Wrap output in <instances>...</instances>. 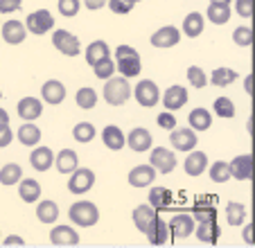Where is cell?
Wrapping results in <instances>:
<instances>
[{"label":"cell","mask_w":255,"mask_h":248,"mask_svg":"<svg viewBox=\"0 0 255 248\" xmlns=\"http://www.w3.org/2000/svg\"><path fill=\"white\" fill-rule=\"evenodd\" d=\"M113 61H116V70L122 77L131 79V77H138L142 72V61H140V54L135 48L131 45H118L116 52H113Z\"/></svg>","instance_id":"obj_1"},{"label":"cell","mask_w":255,"mask_h":248,"mask_svg":"<svg viewBox=\"0 0 255 248\" xmlns=\"http://www.w3.org/2000/svg\"><path fill=\"white\" fill-rule=\"evenodd\" d=\"M102 95H104L106 104L109 106H122L129 102L131 97V84L127 77H109L104 84V91H102Z\"/></svg>","instance_id":"obj_2"},{"label":"cell","mask_w":255,"mask_h":248,"mask_svg":"<svg viewBox=\"0 0 255 248\" xmlns=\"http://www.w3.org/2000/svg\"><path fill=\"white\" fill-rule=\"evenodd\" d=\"M68 217L79 228H93L100 221V208L95 203H91V201H77V203L70 205Z\"/></svg>","instance_id":"obj_3"},{"label":"cell","mask_w":255,"mask_h":248,"mask_svg":"<svg viewBox=\"0 0 255 248\" xmlns=\"http://www.w3.org/2000/svg\"><path fill=\"white\" fill-rule=\"evenodd\" d=\"M131 97H135L142 109H154L156 104L160 102V91L156 86V81L151 79H140L133 88H131Z\"/></svg>","instance_id":"obj_4"},{"label":"cell","mask_w":255,"mask_h":248,"mask_svg":"<svg viewBox=\"0 0 255 248\" xmlns=\"http://www.w3.org/2000/svg\"><path fill=\"white\" fill-rule=\"evenodd\" d=\"M149 151H151V153H149V165L156 169V174H172L174 167L178 165L174 149L151 147Z\"/></svg>","instance_id":"obj_5"},{"label":"cell","mask_w":255,"mask_h":248,"mask_svg":"<svg viewBox=\"0 0 255 248\" xmlns=\"http://www.w3.org/2000/svg\"><path fill=\"white\" fill-rule=\"evenodd\" d=\"M25 29L27 34H36V36H43V34L52 32L54 29V18L48 9H36L32 14H27L25 18Z\"/></svg>","instance_id":"obj_6"},{"label":"cell","mask_w":255,"mask_h":248,"mask_svg":"<svg viewBox=\"0 0 255 248\" xmlns=\"http://www.w3.org/2000/svg\"><path fill=\"white\" fill-rule=\"evenodd\" d=\"M52 45L63 54V57H77L82 52V41L68 29H54Z\"/></svg>","instance_id":"obj_7"},{"label":"cell","mask_w":255,"mask_h":248,"mask_svg":"<svg viewBox=\"0 0 255 248\" xmlns=\"http://www.w3.org/2000/svg\"><path fill=\"white\" fill-rule=\"evenodd\" d=\"M93 185H95V172L88 167H77L70 174V178H68V190H70V194H77V196L93 190Z\"/></svg>","instance_id":"obj_8"},{"label":"cell","mask_w":255,"mask_h":248,"mask_svg":"<svg viewBox=\"0 0 255 248\" xmlns=\"http://www.w3.org/2000/svg\"><path fill=\"white\" fill-rule=\"evenodd\" d=\"M194 221L192 215L188 212H181V215H174L172 221H167V228H169V239H188L190 235L194 233Z\"/></svg>","instance_id":"obj_9"},{"label":"cell","mask_w":255,"mask_h":248,"mask_svg":"<svg viewBox=\"0 0 255 248\" xmlns=\"http://www.w3.org/2000/svg\"><path fill=\"white\" fill-rule=\"evenodd\" d=\"M160 100H163V106L165 111H181L185 104H188L190 100V93L185 86H181V84H174V86H169L167 91L160 95Z\"/></svg>","instance_id":"obj_10"},{"label":"cell","mask_w":255,"mask_h":248,"mask_svg":"<svg viewBox=\"0 0 255 248\" xmlns=\"http://www.w3.org/2000/svg\"><path fill=\"white\" fill-rule=\"evenodd\" d=\"M151 45L158 50H167V48H174V45L181 43V29L174 27V25H163L160 29H156L151 34Z\"/></svg>","instance_id":"obj_11"},{"label":"cell","mask_w":255,"mask_h":248,"mask_svg":"<svg viewBox=\"0 0 255 248\" xmlns=\"http://www.w3.org/2000/svg\"><path fill=\"white\" fill-rule=\"evenodd\" d=\"M169 144H172V149H176V151H192L194 147H197V131H192L188 126V129H176L174 126L172 131H169Z\"/></svg>","instance_id":"obj_12"},{"label":"cell","mask_w":255,"mask_h":248,"mask_svg":"<svg viewBox=\"0 0 255 248\" xmlns=\"http://www.w3.org/2000/svg\"><path fill=\"white\" fill-rule=\"evenodd\" d=\"M131 219H133L135 228L144 235L147 230L151 228V226H154V221L158 219V210H156L154 205H149V203H142V205H138V208H133Z\"/></svg>","instance_id":"obj_13"},{"label":"cell","mask_w":255,"mask_h":248,"mask_svg":"<svg viewBox=\"0 0 255 248\" xmlns=\"http://www.w3.org/2000/svg\"><path fill=\"white\" fill-rule=\"evenodd\" d=\"M228 167H231V178L251 181L253 178V156L251 153H240V156H235L228 162Z\"/></svg>","instance_id":"obj_14"},{"label":"cell","mask_w":255,"mask_h":248,"mask_svg":"<svg viewBox=\"0 0 255 248\" xmlns=\"http://www.w3.org/2000/svg\"><path fill=\"white\" fill-rule=\"evenodd\" d=\"M127 144H129L131 151L144 153L154 147V138H151V133L144 129V126H135V129H131L129 135H127Z\"/></svg>","instance_id":"obj_15"},{"label":"cell","mask_w":255,"mask_h":248,"mask_svg":"<svg viewBox=\"0 0 255 248\" xmlns=\"http://www.w3.org/2000/svg\"><path fill=\"white\" fill-rule=\"evenodd\" d=\"M66 86H63V81H59V79H48L41 86V100L45 102V104H50V106H59V104H63V100H66Z\"/></svg>","instance_id":"obj_16"},{"label":"cell","mask_w":255,"mask_h":248,"mask_svg":"<svg viewBox=\"0 0 255 248\" xmlns=\"http://www.w3.org/2000/svg\"><path fill=\"white\" fill-rule=\"evenodd\" d=\"M0 34H2V41L9 45H20L27 38V29H25V23L20 20H5L0 25Z\"/></svg>","instance_id":"obj_17"},{"label":"cell","mask_w":255,"mask_h":248,"mask_svg":"<svg viewBox=\"0 0 255 248\" xmlns=\"http://www.w3.org/2000/svg\"><path fill=\"white\" fill-rule=\"evenodd\" d=\"M208 165H210V162H208V153L199 151V149L194 147L192 151H188V158H185V162H183V169H185L188 176L197 178V176H201V174L206 172Z\"/></svg>","instance_id":"obj_18"},{"label":"cell","mask_w":255,"mask_h":248,"mask_svg":"<svg viewBox=\"0 0 255 248\" xmlns=\"http://www.w3.org/2000/svg\"><path fill=\"white\" fill-rule=\"evenodd\" d=\"M16 111H18V118H23L25 122H34V120H39L41 115H43V102L27 95V97H23V100H18Z\"/></svg>","instance_id":"obj_19"},{"label":"cell","mask_w":255,"mask_h":248,"mask_svg":"<svg viewBox=\"0 0 255 248\" xmlns=\"http://www.w3.org/2000/svg\"><path fill=\"white\" fill-rule=\"evenodd\" d=\"M127 181L131 187H149L156 181V169L151 165H135V167H131Z\"/></svg>","instance_id":"obj_20"},{"label":"cell","mask_w":255,"mask_h":248,"mask_svg":"<svg viewBox=\"0 0 255 248\" xmlns=\"http://www.w3.org/2000/svg\"><path fill=\"white\" fill-rule=\"evenodd\" d=\"M102 142H104L106 149H111V151H120L127 144V135L118 124H106L104 129H102Z\"/></svg>","instance_id":"obj_21"},{"label":"cell","mask_w":255,"mask_h":248,"mask_svg":"<svg viewBox=\"0 0 255 248\" xmlns=\"http://www.w3.org/2000/svg\"><path fill=\"white\" fill-rule=\"evenodd\" d=\"M50 244L52 246H77L79 235L72 226H54L50 230Z\"/></svg>","instance_id":"obj_22"},{"label":"cell","mask_w":255,"mask_h":248,"mask_svg":"<svg viewBox=\"0 0 255 248\" xmlns=\"http://www.w3.org/2000/svg\"><path fill=\"white\" fill-rule=\"evenodd\" d=\"M203 29H206V16L201 11H190L181 23V32L188 38H199L203 34Z\"/></svg>","instance_id":"obj_23"},{"label":"cell","mask_w":255,"mask_h":248,"mask_svg":"<svg viewBox=\"0 0 255 248\" xmlns=\"http://www.w3.org/2000/svg\"><path fill=\"white\" fill-rule=\"evenodd\" d=\"M29 165L36 172H48L54 165V151L50 147H39L36 144V149H32V153H29Z\"/></svg>","instance_id":"obj_24"},{"label":"cell","mask_w":255,"mask_h":248,"mask_svg":"<svg viewBox=\"0 0 255 248\" xmlns=\"http://www.w3.org/2000/svg\"><path fill=\"white\" fill-rule=\"evenodd\" d=\"M54 165H57V172L59 174H66V176H70V174L79 167L77 151H75V149H61V151L54 156Z\"/></svg>","instance_id":"obj_25"},{"label":"cell","mask_w":255,"mask_h":248,"mask_svg":"<svg viewBox=\"0 0 255 248\" xmlns=\"http://www.w3.org/2000/svg\"><path fill=\"white\" fill-rule=\"evenodd\" d=\"M192 235H197L199 242L215 246V244L219 242V237H222V228H219V224H217V221H201V224L194 226V233Z\"/></svg>","instance_id":"obj_26"},{"label":"cell","mask_w":255,"mask_h":248,"mask_svg":"<svg viewBox=\"0 0 255 248\" xmlns=\"http://www.w3.org/2000/svg\"><path fill=\"white\" fill-rule=\"evenodd\" d=\"M144 237H147V242H149V246H165V244L169 242V228H167V221H160V217L154 221V226H151L147 233H144Z\"/></svg>","instance_id":"obj_27"},{"label":"cell","mask_w":255,"mask_h":248,"mask_svg":"<svg viewBox=\"0 0 255 248\" xmlns=\"http://www.w3.org/2000/svg\"><path fill=\"white\" fill-rule=\"evenodd\" d=\"M237 77H240L237 70L226 68V66H219L212 70L210 77H208V84H212V86H217V88H226V86H231V84H235Z\"/></svg>","instance_id":"obj_28"},{"label":"cell","mask_w":255,"mask_h":248,"mask_svg":"<svg viewBox=\"0 0 255 248\" xmlns=\"http://www.w3.org/2000/svg\"><path fill=\"white\" fill-rule=\"evenodd\" d=\"M18 196L25 203H36L41 199V183L34 178H20L18 181Z\"/></svg>","instance_id":"obj_29"},{"label":"cell","mask_w":255,"mask_h":248,"mask_svg":"<svg viewBox=\"0 0 255 248\" xmlns=\"http://www.w3.org/2000/svg\"><path fill=\"white\" fill-rule=\"evenodd\" d=\"M188 122H190V129L201 133V131H208L212 126V113L208 109L199 106V109H194L192 113L188 115Z\"/></svg>","instance_id":"obj_30"},{"label":"cell","mask_w":255,"mask_h":248,"mask_svg":"<svg viewBox=\"0 0 255 248\" xmlns=\"http://www.w3.org/2000/svg\"><path fill=\"white\" fill-rule=\"evenodd\" d=\"M231 5H222V2H210L206 11V18L208 23L212 25H226L231 20Z\"/></svg>","instance_id":"obj_31"},{"label":"cell","mask_w":255,"mask_h":248,"mask_svg":"<svg viewBox=\"0 0 255 248\" xmlns=\"http://www.w3.org/2000/svg\"><path fill=\"white\" fill-rule=\"evenodd\" d=\"M41 129L32 122H25L23 126H18V142L25 144V147H36L41 142Z\"/></svg>","instance_id":"obj_32"},{"label":"cell","mask_w":255,"mask_h":248,"mask_svg":"<svg viewBox=\"0 0 255 248\" xmlns=\"http://www.w3.org/2000/svg\"><path fill=\"white\" fill-rule=\"evenodd\" d=\"M20 178H23V167L18 162H7L5 167H0V185L5 187L18 185Z\"/></svg>","instance_id":"obj_33"},{"label":"cell","mask_w":255,"mask_h":248,"mask_svg":"<svg viewBox=\"0 0 255 248\" xmlns=\"http://www.w3.org/2000/svg\"><path fill=\"white\" fill-rule=\"evenodd\" d=\"M109 54H111L109 43H106V41H102V38H97V41H93V43L86 48V63L93 68L97 61H100V59L109 57Z\"/></svg>","instance_id":"obj_34"},{"label":"cell","mask_w":255,"mask_h":248,"mask_svg":"<svg viewBox=\"0 0 255 248\" xmlns=\"http://www.w3.org/2000/svg\"><path fill=\"white\" fill-rule=\"evenodd\" d=\"M147 203L149 205H154L156 210H165L169 203H172V192L167 190V187H160V185H156V187H151L149 190V199H147Z\"/></svg>","instance_id":"obj_35"},{"label":"cell","mask_w":255,"mask_h":248,"mask_svg":"<svg viewBox=\"0 0 255 248\" xmlns=\"http://www.w3.org/2000/svg\"><path fill=\"white\" fill-rule=\"evenodd\" d=\"M36 219L41 224H54L59 219V205L54 201H41L36 205Z\"/></svg>","instance_id":"obj_36"},{"label":"cell","mask_w":255,"mask_h":248,"mask_svg":"<svg viewBox=\"0 0 255 248\" xmlns=\"http://www.w3.org/2000/svg\"><path fill=\"white\" fill-rule=\"evenodd\" d=\"M192 217L197 224H201V221H217V208L212 203H208V199H201L194 205Z\"/></svg>","instance_id":"obj_37"},{"label":"cell","mask_w":255,"mask_h":248,"mask_svg":"<svg viewBox=\"0 0 255 248\" xmlns=\"http://www.w3.org/2000/svg\"><path fill=\"white\" fill-rule=\"evenodd\" d=\"M206 172L210 174L212 183H228L231 181V167H228L226 160H215L212 165H208Z\"/></svg>","instance_id":"obj_38"},{"label":"cell","mask_w":255,"mask_h":248,"mask_svg":"<svg viewBox=\"0 0 255 248\" xmlns=\"http://www.w3.org/2000/svg\"><path fill=\"white\" fill-rule=\"evenodd\" d=\"M226 221L231 226H242L246 221V205L237 203V201L226 203Z\"/></svg>","instance_id":"obj_39"},{"label":"cell","mask_w":255,"mask_h":248,"mask_svg":"<svg viewBox=\"0 0 255 248\" xmlns=\"http://www.w3.org/2000/svg\"><path fill=\"white\" fill-rule=\"evenodd\" d=\"M97 135V129L93 126L91 122H79L75 124V129H72V138L77 140L79 144H86V142H93Z\"/></svg>","instance_id":"obj_40"},{"label":"cell","mask_w":255,"mask_h":248,"mask_svg":"<svg viewBox=\"0 0 255 248\" xmlns=\"http://www.w3.org/2000/svg\"><path fill=\"white\" fill-rule=\"evenodd\" d=\"M97 93L93 91L91 86H84V88H79L77 91V95H75V102H77V106L79 109H84V111H91V109H95L97 106Z\"/></svg>","instance_id":"obj_41"},{"label":"cell","mask_w":255,"mask_h":248,"mask_svg":"<svg viewBox=\"0 0 255 248\" xmlns=\"http://www.w3.org/2000/svg\"><path fill=\"white\" fill-rule=\"evenodd\" d=\"M212 111L217 113V118H224V120L235 118V104H233V100L226 97V95L217 97L215 104H212Z\"/></svg>","instance_id":"obj_42"},{"label":"cell","mask_w":255,"mask_h":248,"mask_svg":"<svg viewBox=\"0 0 255 248\" xmlns=\"http://www.w3.org/2000/svg\"><path fill=\"white\" fill-rule=\"evenodd\" d=\"M93 72H95V77H97V79H102V81H106L109 77L116 75V61H113L111 54H109V57H104V59H100V61L93 66Z\"/></svg>","instance_id":"obj_43"},{"label":"cell","mask_w":255,"mask_h":248,"mask_svg":"<svg viewBox=\"0 0 255 248\" xmlns=\"http://www.w3.org/2000/svg\"><path fill=\"white\" fill-rule=\"evenodd\" d=\"M233 41H235V45H240V48H249V45H253V29H251L249 25H240V27H235V32H233Z\"/></svg>","instance_id":"obj_44"},{"label":"cell","mask_w":255,"mask_h":248,"mask_svg":"<svg viewBox=\"0 0 255 248\" xmlns=\"http://www.w3.org/2000/svg\"><path fill=\"white\" fill-rule=\"evenodd\" d=\"M57 9H59V14L66 16V18H75V16L82 11V0H59Z\"/></svg>","instance_id":"obj_45"},{"label":"cell","mask_w":255,"mask_h":248,"mask_svg":"<svg viewBox=\"0 0 255 248\" xmlns=\"http://www.w3.org/2000/svg\"><path fill=\"white\" fill-rule=\"evenodd\" d=\"M185 77H188V81L194 88H206L208 86V75L203 72V68H199V66H190L188 72H185Z\"/></svg>","instance_id":"obj_46"},{"label":"cell","mask_w":255,"mask_h":248,"mask_svg":"<svg viewBox=\"0 0 255 248\" xmlns=\"http://www.w3.org/2000/svg\"><path fill=\"white\" fill-rule=\"evenodd\" d=\"M106 2H109V9H111L113 14H118V16L129 14V11L135 7L133 0H106Z\"/></svg>","instance_id":"obj_47"},{"label":"cell","mask_w":255,"mask_h":248,"mask_svg":"<svg viewBox=\"0 0 255 248\" xmlns=\"http://www.w3.org/2000/svg\"><path fill=\"white\" fill-rule=\"evenodd\" d=\"M235 14L240 18H253V0H235Z\"/></svg>","instance_id":"obj_48"},{"label":"cell","mask_w":255,"mask_h":248,"mask_svg":"<svg viewBox=\"0 0 255 248\" xmlns=\"http://www.w3.org/2000/svg\"><path fill=\"white\" fill-rule=\"evenodd\" d=\"M156 124H158L160 129H165V131H172L174 126H176V118H174L172 111H165V113H158Z\"/></svg>","instance_id":"obj_49"},{"label":"cell","mask_w":255,"mask_h":248,"mask_svg":"<svg viewBox=\"0 0 255 248\" xmlns=\"http://www.w3.org/2000/svg\"><path fill=\"white\" fill-rule=\"evenodd\" d=\"M23 7V0H0V14H14Z\"/></svg>","instance_id":"obj_50"},{"label":"cell","mask_w":255,"mask_h":248,"mask_svg":"<svg viewBox=\"0 0 255 248\" xmlns=\"http://www.w3.org/2000/svg\"><path fill=\"white\" fill-rule=\"evenodd\" d=\"M11 140H14V131L9 129V124H7V126H0V149L9 147Z\"/></svg>","instance_id":"obj_51"},{"label":"cell","mask_w":255,"mask_h":248,"mask_svg":"<svg viewBox=\"0 0 255 248\" xmlns=\"http://www.w3.org/2000/svg\"><path fill=\"white\" fill-rule=\"evenodd\" d=\"M244 230H242V239H244L246 246H255V230H253V224H242Z\"/></svg>","instance_id":"obj_52"},{"label":"cell","mask_w":255,"mask_h":248,"mask_svg":"<svg viewBox=\"0 0 255 248\" xmlns=\"http://www.w3.org/2000/svg\"><path fill=\"white\" fill-rule=\"evenodd\" d=\"M104 5H106V0H82V7H86V9H91V11L102 9Z\"/></svg>","instance_id":"obj_53"},{"label":"cell","mask_w":255,"mask_h":248,"mask_svg":"<svg viewBox=\"0 0 255 248\" xmlns=\"http://www.w3.org/2000/svg\"><path fill=\"white\" fill-rule=\"evenodd\" d=\"M2 244L5 246H25V239L18 237V235H9L7 239H2Z\"/></svg>","instance_id":"obj_54"},{"label":"cell","mask_w":255,"mask_h":248,"mask_svg":"<svg viewBox=\"0 0 255 248\" xmlns=\"http://www.w3.org/2000/svg\"><path fill=\"white\" fill-rule=\"evenodd\" d=\"M9 124V113L5 109H0V126H7Z\"/></svg>","instance_id":"obj_55"},{"label":"cell","mask_w":255,"mask_h":248,"mask_svg":"<svg viewBox=\"0 0 255 248\" xmlns=\"http://www.w3.org/2000/svg\"><path fill=\"white\" fill-rule=\"evenodd\" d=\"M246 93H249V95L253 93V75L246 77Z\"/></svg>","instance_id":"obj_56"},{"label":"cell","mask_w":255,"mask_h":248,"mask_svg":"<svg viewBox=\"0 0 255 248\" xmlns=\"http://www.w3.org/2000/svg\"><path fill=\"white\" fill-rule=\"evenodd\" d=\"M210 2H222V5H231L233 0H210Z\"/></svg>","instance_id":"obj_57"},{"label":"cell","mask_w":255,"mask_h":248,"mask_svg":"<svg viewBox=\"0 0 255 248\" xmlns=\"http://www.w3.org/2000/svg\"><path fill=\"white\" fill-rule=\"evenodd\" d=\"M0 100H2V91H0Z\"/></svg>","instance_id":"obj_58"},{"label":"cell","mask_w":255,"mask_h":248,"mask_svg":"<svg viewBox=\"0 0 255 248\" xmlns=\"http://www.w3.org/2000/svg\"><path fill=\"white\" fill-rule=\"evenodd\" d=\"M133 2H140V0H133Z\"/></svg>","instance_id":"obj_59"}]
</instances>
